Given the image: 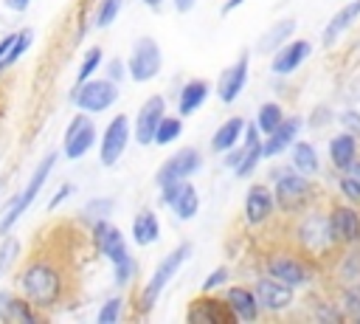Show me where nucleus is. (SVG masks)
<instances>
[{
    "label": "nucleus",
    "instance_id": "c756f323",
    "mask_svg": "<svg viewBox=\"0 0 360 324\" xmlns=\"http://www.w3.org/2000/svg\"><path fill=\"white\" fill-rule=\"evenodd\" d=\"M292 31H295V20L292 17H284V20H278L264 37H262V42H259V48L262 51H270V54H276L290 37H292Z\"/></svg>",
    "mask_w": 360,
    "mask_h": 324
},
{
    "label": "nucleus",
    "instance_id": "a18cd8bd",
    "mask_svg": "<svg viewBox=\"0 0 360 324\" xmlns=\"http://www.w3.org/2000/svg\"><path fill=\"white\" fill-rule=\"evenodd\" d=\"M174 6H177V11H188L194 6V0H174Z\"/></svg>",
    "mask_w": 360,
    "mask_h": 324
},
{
    "label": "nucleus",
    "instance_id": "09e8293b",
    "mask_svg": "<svg viewBox=\"0 0 360 324\" xmlns=\"http://www.w3.org/2000/svg\"><path fill=\"white\" fill-rule=\"evenodd\" d=\"M143 3H146V6H152V8H158V6L163 3V0H143Z\"/></svg>",
    "mask_w": 360,
    "mask_h": 324
},
{
    "label": "nucleus",
    "instance_id": "49530a36",
    "mask_svg": "<svg viewBox=\"0 0 360 324\" xmlns=\"http://www.w3.org/2000/svg\"><path fill=\"white\" fill-rule=\"evenodd\" d=\"M239 3H245V0H228V3L222 6V14H228V11H233V8L239 6Z\"/></svg>",
    "mask_w": 360,
    "mask_h": 324
},
{
    "label": "nucleus",
    "instance_id": "dca6fc26",
    "mask_svg": "<svg viewBox=\"0 0 360 324\" xmlns=\"http://www.w3.org/2000/svg\"><path fill=\"white\" fill-rule=\"evenodd\" d=\"M163 116H166V101L160 96H152L138 110V118H135V138H138V144H152L155 141V130H158Z\"/></svg>",
    "mask_w": 360,
    "mask_h": 324
},
{
    "label": "nucleus",
    "instance_id": "0eeeda50",
    "mask_svg": "<svg viewBox=\"0 0 360 324\" xmlns=\"http://www.w3.org/2000/svg\"><path fill=\"white\" fill-rule=\"evenodd\" d=\"M53 163H56V155L51 152V155H48V158H45V161L37 166V172L31 175V180H28L25 192H22V194H20V197H17V200L8 206L6 217L0 220V234H8V231H11V225H14V223L22 217V211L31 206V200H34V197L39 194V189L45 186V180H48V175H51V169H53Z\"/></svg>",
    "mask_w": 360,
    "mask_h": 324
},
{
    "label": "nucleus",
    "instance_id": "aec40b11",
    "mask_svg": "<svg viewBox=\"0 0 360 324\" xmlns=\"http://www.w3.org/2000/svg\"><path fill=\"white\" fill-rule=\"evenodd\" d=\"M357 158H360V138L357 135H352L346 130L338 132V135H332V141H329V161H332L335 172L349 169Z\"/></svg>",
    "mask_w": 360,
    "mask_h": 324
},
{
    "label": "nucleus",
    "instance_id": "9d476101",
    "mask_svg": "<svg viewBox=\"0 0 360 324\" xmlns=\"http://www.w3.org/2000/svg\"><path fill=\"white\" fill-rule=\"evenodd\" d=\"M118 90H115V82H104V79H96V82H84L76 87V96L73 101L84 110V113H101L107 110L112 101H115Z\"/></svg>",
    "mask_w": 360,
    "mask_h": 324
},
{
    "label": "nucleus",
    "instance_id": "1a4fd4ad",
    "mask_svg": "<svg viewBox=\"0 0 360 324\" xmlns=\"http://www.w3.org/2000/svg\"><path fill=\"white\" fill-rule=\"evenodd\" d=\"M158 70H160V48L155 39L141 37L129 56V76L135 82H149L158 76Z\"/></svg>",
    "mask_w": 360,
    "mask_h": 324
},
{
    "label": "nucleus",
    "instance_id": "7ed1b4c3",
    "mask_svg": "<svg viewBox=\"0 0 360 324\" xmlns=\"http://www.w3.org/2000/svg\"><path fill=\"white\" fill-rule=\"evenodd\" d=\"M273 197H276V206L287 214H301L304 208L312 206L315 200V186L307 175L301 172H284L278 180H276V189H273Z\"/></svg>",
    "mask_w": 360,
    "mask_h": 324
},
{
    "label": "nucleus",
    "instance_id": "2eb2a0df",
    "mask_svg": "<svg viewBox=\"0 0 360 324\" xmlns=\"http://www.w3.org/2000/svg\"><path fill=\"white\" fill-rule=\"evenodd\" d=\"M200 166V152L197 149H180L174 152L158 172V183L166 186V183H174V180H186L191 172H197Z\"/></svg>",
    "mask_w": 360,
    "mask_h": 324
},
{
    "label": "nucleus",
    "instance_id": "a211bd4d",
    "mask_svg": "<svg viewBox=\"0 0 360 324\" xmlns=\"http://www.w3.org/2000/svg\"><path fill=\"white\" fill-rule=\"evenodd\" d=\"M188 321H200V324H231L236 321L233 310L228 307L225 299H197L188 310Z\"/></svg>",
    "mask_w": 360,
    "mask_h": 324
},
{
    "label": "nucleus",
    "instance_id": "412c9836",
    "mask_svg": "<svg viewBox=\"0 0 360 324\" xmlns=\"http://www.w3.org/2000/svg\"><path fill=\"white\" fill-rule=\"evenodd\" d=\"M357 17H360V0H349L343 8H338L335 14H332V20L326 23V28H323V34H321V42L326 45V48H332L354 23H357Z\"/></svg>",
    "mask_w": 360,
    "mask_h": 324
},
{
    "label": "nucleus",
    "instance_id": "20e7f679",
    "mask_svg": "<svg viewBox=\"0 0 360 324\" xmlns=\"http://www.w3.org/2000/svg\"><path fill=\"white\" fill-rule=\"evenodd\" d=\"M329 228L338 248L360 245V208L349 200H335L329 206Z\"/></svg>",
    "mask_w": 360,
    "mask_h": 324
},
{
    "label": "nucleus",
    "instance_id": "37998d69",
    "mask_svg": "<svg viewBox=\"0 0 360 324\" xmlns=\"http://www.w3.org/2000/svg\"><path fill=\"white\" fill-rule=\"evenodd\" d=\"M70 192H73V186H62V189H59V194H56V197L51 200V208H53V206H59V203H62V200H65V197H68Z\"/></svg>",
    "mask_w": 360,
    "mask_h": 324
},
{
    "label": "nucleus",
    "instance_id": "393cba45",
    "mask_svg": "<svg viewBox=\"0 0 360 324\" xmlns=\"http://www.w3.org/2000/svg\"><path fill=\"white\" fill-rule=\"evenodd\" d=\"M262 158H264V155H262V138H259V127H256V121H253V124H248V130H245L242 158H239V163L233 166V172H236L239 177H248V175L259 166Z\"/></svg>",
    "mask_w": 360,
    "mask_h": 324
},
{
    "label": "nucleus",
    "instance_id": "39448f33",
    "mask_svg": "<svg viewBox=\"0 0 360 324\" xmlns=\"http://www.w3.org/2000/svg\"><path fill=\"white\" fill-rule=\"evenodd\" d=\"M96 242H98V251L115 265V282L124 285L132 273V259L127 254V245H124V237L115 225H107V223H98L96 225Z\"/></svg>",
    "mask_w": 360,
    "mask_h": 324
},
{
    "label": "nucleus",
    "instance_id": "e433bc0d",
    "mask_svg": "<svg viewBox=\"0 0 360 324\" xmlns=\"http://www.w3.org/2000/svg\"><path fill=\"white\" fill-rule=\"evenodd\" d=\"M118 11H121V0H101L98 14H96V25H98V28L112 25V20L118 17Z\"/></svg>",
    "mask_w": 360,
    "mask_h": 324
},
{
    "label": "nucleus",
    "instance_id": "79ce46f5",
    "mask_svg": "<svg viewBox=\"0 0 360 324\" xmlns=\"http://www.w3.org/2000/svg\"><path fill=\"white\" fill-rule=\"evenodd\" d=\"M14 254H17V239H6V245H3V251H0V273H3L6 265L14 259Z\"/></svg>",
    "mask_w": 360,
    "mask_h": 324
},
{
    "label": "nucleus",
    "instance_id": "a19ab883",
    "mask_svg": "<svg viewBox=\"0 0 360 324\" xmlns=\"http://www.w3.org/2000/svg\"><path fill=\"white\" fill-rule=\"evenodd\" d=\"M225 279H228V268H217V270H214V273H211V276H208V279L202 282V290L208 293V290H214V287H219V285H222Z\"/></svg>",
    "mask_w": 360,
    "mask_h": 324
},
{
    "label": "nucleus",
    "instance_id": "f3484780",
    "mask_svg": "<svg viewBox=\"0 0 360 324\" xmlns=\"http://www.w3.org/2000/svg\"><path fill=\"white\" fill-rule=\"evenodd\" d=\"M96 144V127L84 116H76L65 132V155L68 158H82L90 147Z\"/></svg>",
    "mask_w": 360,
    "mask_h": 324
},
{
    "label": "nucleus",
    "instance_id": "c03bdc74",
    "mask_svg": "<svg viewBox=\"0 0 360 324\" xmlns=\"http://www.w3.org/2000/svg\"><path fill=\"white\" fill-rule=\"evenodd\" d=\"M8 3V8H14V11H22L25 6H28V0H6Z\"/></svg>",
    "mask_w": 360,
    "mask_h": 324
},
{
    "label": "nucleus",
    "instance_id": "423d86ee",
    "mask_svg": "<svg viewBox=\"0 0 360 324\" xmlns=\"http://www.w3.org/2000/svg\"><path fill=\"white\" fill-rule=\"evenodd\" d=\"M191 254V245L188 242H183V245H177L169 256H163V262L158 265V270L152 273V279H149V285L143 287V293H141V310H152L155 307V301H158V296L163 293V287L169 285V279L180 270V265L186 262V256Z\"/></svg>",
    "mask_w": 360,
    "mask_h": 324
},
{
    "label": "nucleus",
    "instance_id": "cd10ccee",
    "mask_svg": "<svg viewBox=\"0 0 360 324\" xmlns=\"http://www.w3.org/2000/svg\"><path fill=\"white\" fill-rule=\"evenodd\" d=\"M205 96H208V82H205V79H191V82H186L183 90H180V99H177L180 116L194 113V110L205 101Z\"/></svg>",
    "mask_w": 360,
    "mask_h": 324
},
{
    "label": "nucleus",
    "instance_id": "6ab92c4d",
    "mask_svg": "<svg viewBox=\"0 0 360 324\" xmlns=\"http://www.w3.org/2000/svg\"><path fill=\"white\" fill-rule=\"evenodd\" d=\"M245 82H248V54H242L231 68L222 70V76H219V82H217V96H219L225 104H231V101L242 93Z\"/></svg>",
    "mask_w": 360,
    "mask_h": 324
},
{
    "label": "nucleus",
    "instance_id": "f8f14e48",
    "mask_svg": "<svg viewBox=\"0 0 360 324\" xmlns=\"http://www.w3.org/2000/svg\"><path fill=\"white\" fill-rule=\"evenodd\" d=\"M160 189H163V200L172 206V211L180 220H191L197 214L200 197H197V192H194V186L188 180H174V183H166Z\"/></svg>",
    "mask_w": 360,
    "mask_h": 324
},
{
    "label": "nucleus",
    "instance_id": "9b49d317",
    "mask_svg": "<svg viewBox=\"0 0 360 324\" xmlns=\"http://www.w3.org/2000/svg\"><path fill=\"white\" fill-rule=\"evenodd\" d=\"M253 293H256L259 307L267 310V313H281V310H287V307L292 304V299H295L292 287L284 285V282H278V279H273V276L259 279L256 287H253Z\"/></svg>",
    "mask_w": 360,
    "mask_h": 324
},
{
    "label": "nucleus",
    "instance_id": "58836bf2",
    "mask_svg": "<svg viewBox=\"0 0 360 324\" xmlns=\"http://www.w3.org/2000/svg\"><path fill=\"white\" fill-rule=\"evenodd\" d=\"M118 316H121V299H110V301H104V307L98 313V324H115Z\"/></svg>",
    "mask_w": 360,
    "mask_h": 324
},
{
    "label": "nucleus",
    "instance_id": "bb28decb",
    "mask_svg": "<svg viewBox=\"0 0 360 324\" xmlns=\"http://www.w3.org/2000/svg\"><path fill=\"white\" fill-rule=\"evenodd\" d=\"M242 132H245V118H239V116L228 118V121L214 132V138H211V149H214V152H228V149H233Z\"/></svg>",
    "mask_w": 360,
    "mask_h": 324
},
{
    "label": "nucleus",
    "instance_id": "2f4dec72",
    "mask_svg": "<svg viewBox=\"0 0 360 324\" xmlns=\"http://www.w3.org/2000/svg\"><path fill=\"white\" fill-rule=\"evenodd\" d=\"M338 189H340L343 200L360 206V158H357L349 169L340 172V177H338Z\"/></svg>",
    "mask_w": 360,
    "mask_h": 324
},
{
    "label": "nucleus",
    "instance_id": "f03ea898",
    "mask_svg": "<svg viewBox=\"0 0 360 324\" xmlns=\"http://www.w3.org/2000/svg\"><path fill=\"white\" fill-rule=\"evenodd\" d=\"M20 285H22V293L31 304H39V307H48L59 299L62 293V276L53 265L48 262H31L22 276H20Z\"/></svg>",
    "mask_w": 360,
    "mask_h": 324
},
{
    "label": "nucleus",
    "instance_id": "f257e3e1",
    "mask_svg": "<svg viewBox=\"0 0 360 324\" xmlns=\"http://www.w3.org/2000/svg\"><path fill=\"white\" fill-rule=\"evenodd\" d=\"M295 239L307 256L329 259L338 251V245L332 239V228H329V211H318L312 206L304 208L295 223Z\"/></svg>",
    "mask_w": 360,
    "mask_h": 324
},
{
    "label": "nucleus",
    "instance_id": "6e6552de",
    "mask_svg": "<svg viewBox=\"0 0 360 324\" xmlns=\"http://www.w3.org/2000/svg\"><path fill=\"white\" fill-rule=\"evenodd\" d=\"M267 276H273L295 290V287H307L312 282V265L292 254H273L267 259Z\"/></svg>",
    "mask_w": 360,
    "mask_h": 324
},
{
    "label": "nucleus",
    "instance_id": "5701e85b",
    "mask_svg": "<svg viewBox=\"0 0 360 324\" xmlns=\"http://www.w3.org/2000/svg\"><path fill=\"white\" fill-rule=\"evenodd\" d=\"M298 130H301V118H284L273 132H267V138L262 141V155L264 158H273V155H281L287 147H292V141L298 138Z\"/></svg>",
    "mask_w": 360,
    "mask_h": 324
},
{
    "label": "nucleus",
    "instance_id": "473e14b6",
    "mask_svg": "<svg viewBox=\"0 0 360 324\" xmlns=\"http://www.w3.org/2000/svg\"><path fill=\"white\" fill-rule=\"evenodd\" d=\"M338 307L343 310V316H346V318L360 321V282L340 285V293H338Z\"/></svg>",
    "mask_w": 360,
    "mask_h": 324
},
{
    "label": "nucleus",
    "instance_id": "de8ad7c7",
    "mask_svg": "<svg viewBox=\"0 0 360 324\" xmlns=\"http://www.w3.org/2000/svg\"><path fill=\"white\" fill-rule=\"evenodd\" d=\"M118 73H121V65H118V62H115V65H110V76H112V82H115V79H121Z\"/></svg>",
    "mask_w": 360,
    "mask_h": 324
},
{
    "label": "nucleus",
    "instance_id": "4c0bfd02",
    "mask_svg": "<svg viewBox=\"0 0 360 324\" xmlns=\"http://www.w3.org/2000/svg\"><path fill=\"white\" fill-rule=\"evenodd\" d=\"M98 62H101V48H90V54L84 56V62H82V68H79V76H76V85H84L93 73H96V68H98Z\"/></svg>",
    "mask_w": 360,
    "mask_h": 324
},
{
    "label": "nucleus",
    "instance_id": "a878e982",
    "mask_svg": "<svg viewBox=\"0 0 360 324\" xmlns=\"http://www.w3.org/2000/svg\"><path fill=\"white\" fill-rule=\"evenodd\" d=\"M332 262H335V279H338L340 285L360 282V245L338 248V251L332 254Z\"/></svg>",
    "mask_w": 360,
    "mask_h": 324
},
{
    "label": "nucleus",
    "instance_id": "7c9ffc66",
    "mask_svg": "<svg viewBox=\"0 0 360 324\" xmlns=\"http://www.w3.org/2000/svg\"><path fill=\"white\" fill-rule=\"evenodd\" d=\"M158 234H160V223H158V217H155L152 211H141V214H135V220H132V237H135L138 245H149V242H155Z\"/></svg>",
    "mask_w": 360,
    "mask_h": 324
},
{
    "label": "nucleus",
    "instance_id": "f704fd0d",
    "mask_svg": "<svg viewBox=\"0 0 360 324\" xmlns=\"http://www.w3.org/2000/svg\"><path fill=\"white\" fill-rule=\"evenodd\" d=\"M180 132H183V121H180V118H169V116H163L160 124H158V130H155V141H158V144H172Z\"/></svg>",
    "mask_w": 360,
    "mask_h": 324
},
{
    "label": "nucleus",
    "instance_id": "72a5a7b5",
    "mask_svg": "<svg viewBox=\"0 0 360 324\" xmlns=\"http://www.w3.org/2000/svg\"><path fill=\"white\" fill-rule=\"evenodd\" d=\"M281 121H284V110H281V104H276V101L262 104L259 113H256V127H259V132H264V135L273 132Z\"/></svg>",
    "mask_w": 360,
    "mask_h": 324
},
{
    "label": "nucleus",
    "instance_id": "4468645a",
    "mask_svg": "<svg viewBox=\"0 0 360 324\" xmlns=\"http://www.w3.org/2000/svg\"><path fill=\"white\" fill-rule=\"evenodd\" d=\"M273 211H276L273 192L267 186H259V183L250 186L248 194H245V220L250 225H262V223H267L273 217Z\"/></svg>",
    "mask_w": 360,
    "mask_h": 324
},
{
    "label": "nucleus",
    "instance_id": "b1692460",
    "mask_svg": "<svg viewBox=\"0 0 360 324\" xmlns=\"http://www.w3.org/2000/svg\"><path fill=\"white\" fill-rule=\"evenodd\" d=\"M225 301H228V307L233 310L236 321H256V318H259V310H262V307H259L256 293H253L250 287H242V285L228 287Z\"/></svg>",
    "mask_w": 360,
    "mask_h": 324
},
{
    "label": "nucleus",
    "instance_id": "ddd939ff",
    "mask_svg": "<svg viewBox=\"0 0 360 324\" xmlns=\"http://www.w3.org/2000/svg\"><path fill=\"white\" fill-rule=\"evenodd\" d=\"M127 141H129V118H127V116H115V118L107 124L104 138H101V163H104V166H112V163L121 158Z\"/></svg>",
    "mask_w": 360,
    "mask_h": 324
},
{
    "label": "nucleus",
    "instance_id": "4be33fe9",
    "mask_svg": "<svg viewBox=\"0 0 360 324\" xmlns=\"http://www.w3.org/2000/svg\"><path fill=\"white\" fill-rule=\"evenodd\" d=\"M309 51H312V45H309V39H292V42H284L276 54H273V62H270V68H273V73H292L307 56H309Z\"/></svg>",
    "mask_w": 360,
    "mask_h": 324
},
{
    "label": "nucleus",
    "instance_id": "c85d7f7f",
    "mask_svg": "<svg viewBox=\"0 0 360 324\" xmlns=\"http://www.w3.org/2000/svg\"><path fill=\"white\" fill-rule=\"evenodd\" d=\"M292 169L301 172V175H315L321 169L318 163V152L309 141H292Z\"/></svg>",
    "mask_w": 360,
    "mask_h": 324
},
{
    "label": "nucleus",
    "instance_id": "ea45409f",
    "mask_svg": "<svg viewBox=\"0 0 360 324\" xmlns=\"http://www.w3.org/2000/svg\"><path fill=\"white\" fill-rule=\"evenodd\" d=\"M338 121L343 124L346 132H352V135L360 138V110H343V113L338 116Z\"/></svg>",
    "mask_w": 360,
    "mask_h": 324
},
{
    "label": "nucleus",
    "instance_id": "c9c22d12",
    "mask_svg": "<svg viewBox=\"0 0 360 324\" xmlns=\"http://www.w3.org/2000/svg\"><path fill=\"white\" fill-rule=\"evenodd\" d=\"M31 45V31H22V34H17L14 37V42H11V48H8V54L3 56V62H0V68H8L11 62H17L22 54H25V48Z\"/></svg>",
    "mask_w": 360,
    "mask_h": 324
}]
</instances>
